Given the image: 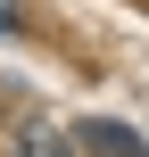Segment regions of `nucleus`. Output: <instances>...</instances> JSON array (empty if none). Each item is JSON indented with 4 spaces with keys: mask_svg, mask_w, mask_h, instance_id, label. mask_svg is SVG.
<instances>
[{
    "mask_svg": "<svg viewBox=\"0 0 149 157\" xmlns=\"http://www.w3.org/2000/svg\"><path fill=\"white\" fill-rule=\"evenodd\" d=\"M75 149H91V157H149V141L133 132V124H108V116H83V124H75Z\"/></svg>",
    "mask_w": 149,
    "mask_h": 157,
    "instance_id": "f257e3e1",
    "label": "nucleus"
},
{
    "mask_svg": "<svg viewBox=\"0 0 149 157\" xmlns=\"http://www.w3.org/2000/svg\"><path fill=\"white\" fill-rule=\"evenodd\" d=\"M17 157H66V141H50V132H33V141H25Z\"/></svg>",
    "mask_w": 149,
    "mask_h": 157,
    "instance_id": "f03ea898",
    "label": "nucleus"
},
{
    "mask_svg": "<svg viewBox=\"0 0 149 157\" xmlns=\"http://www.w3.org/2000/svg\"><path fill=\"white\" fill-rule=\"evenodd\" d=\"M0 33H17V0H0Z\"/></svg>",
    "mask_w": 149,
    "mask_h": 157,
    "instance_id": "7ed1b4c3",
    "label": "nucleus"
}]
</instances>
